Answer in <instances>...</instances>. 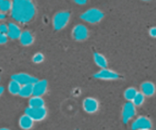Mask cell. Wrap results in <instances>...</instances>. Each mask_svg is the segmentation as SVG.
<instances>
[{
    "instance_id": "cell-3",
    "label": "cell",
    "mask_w": 156,
    "mask_h": 130,
    "mask_svg": "<svg viewBox=\"0 0 156 130\" xmlns=\"http://www.w3.org/2000/svg\"><path fill=\"white\" fill-rule=\"evenodd\" d=\"M70 13L69 12H58L53 18V27L56 31L64 29L69 23Z\"/></svg>"
},
{
    "instance_id": "cell-29",
    "label": "cell",
    "mask_w": 156,
    "mask_h": 130,
    "mask_svg": "<svg viewBox=\"0 0 156 130\" xmlns=\"http://www.w3.org/2000/svg\"><path fill=\"white\" fill-rule=\"evenodd\" d=\"M3 92H4V88L2 86H0V96L3 94Z\"/></svg>"
},
{
    "instance_id": "cell-7",
    "label": "cell",
    "mask_w": 156,
    "mask_h": 130,
    "mask_svg": "<svg viewBox=\"0 0 156 130\" xmlns=\"http://www.w3.org/2000/svg\"><path fill=\"white\" fill-rule=\"evenodd\" d=\"M89 36L87 28L83 25H76L72 30V37L76 41H83Z\"/></svg>"
},
{
    "instance_id": "cell-1",
    "label": "cell",
    "mask_w": 156,
    "mask_h": 130,
    "mask_svg": "<svg viewBox=\"0 0 156 130\" xmlns=\"http://www.w3.org/2000/svg\"><path fill=\"white\" fill-rule=\"evenodd\" d=\"M35 13V5L30 0H15L12 2L11 15L19 23H28L34 17Z\"/></svg>"
},
{
    "instance_id": "cell-12",
    "label": "cell",
    "mask_w": 156,
    "mask_h": 130,
    "mask_svg": "<svg viewBox=\"0 0 156 130\" xmlns=\"http://www.w3.org/2000/svg\"><path fill=\"white\" fill-rule=\"evenodd\" d=\"M22 30L19 28V25L15 23H9L8 25V33L7 36L12 40L19 39L22 34Z\"/></svg>"
},
{
    "instance_id": "cell-24",
    "label": "cell",
    "mask_w": 156,
    "mask_h": 130,
    "mask_svg": "<svg viewBox=\"0 0 156 130\" xmlns=\"http://www.w3.org/2000/svg\"><path fill=\"white\" fill-rule=\"evenodd\" d=\"M8 41V36L7 34H4L0 33V44H5Z\"/></svg>"
},
{
    "instance_id": "cell-9",
    "label": "cell",
    "mask_w": 156,
    "mask_h": 130,
    "mask_svg": "<svg viewBox=\"0 0 156 130\" xmlns=\"http://www.w3.org/2000/svg\"><path fill=\"white\" fill-rule=\"evenodd\" d=\"M151 120L148 117L144 116H140L136 118L134 122L132 124V129L133 130H143L150 129L151 128Z\"/></svg>"
},
{
    "instance_id": "cell-5",
    "label": "cell",
    "mask_w": 156,
    "mask_h": 130,
    "mask_svg": "<svg viewBox=\"0 0 156 130\" xmlns=\"http://www.w3.org/2000/svg\"><path fill=\"white\" fill-rule=\"evenodd\" d=\"M94 77L97 79L104 81H112L118 80L119 78V75L116 72L109 68H102L99 72H96L94 75Z\"/></svg>"
},
{
    "instance_id": "cell-25",
    "label": "cell",
    "mask_w": 156,
    "mask_h": 130,
    "mask_svg": "<svg viewBox=\"0 0 156 130\" xmlns=\"http://www.w3.org/2000/svg\"><path fill=\"white\" fill-rule=\"evenodd\" d=\"M0 33L7 34L8 33V25L5 24H0Z\"/></svg>"
},
{
    "instance_id": "cell-19",
    "label": "cell",
    "mask_w": 156,
    "mask_h": 130,
    "mask_svg": "<svg viewBox=\"0 0 156 130\" xmlns=\"http://www.w3.org/2000/svg\"><path fill=\"white\" fill-rule=\"evenodd\" d=\"M21 88H22V85H19L18 82H15V81L12 80L11 82L9 84V92L13 95H19V92H20Z\"/></svg>"
},
{
    "instance_id": "cell-2",
    "label": "cell",
    "mask_w": 156,
    "mask_h": 130,
    "mask_svg": "<svg viewBox=\"0 0 156 130\" xmlns=\"http://www.w3.org/2000/svg\"><path fill=\"white\" fill-rule=\"evenodd\" d=\"M104 17V14L98 8H90L80 15V18L90 24H97L101 22Z\"/></svg>"
},
{
    "instance_id": "cell-16",
    "label": "cell",
    "mask_w": 156,
    "mask_h": 130,
    "mask_svg": "<svg viewBox=\"0 0 156 130\" xmlns=\"http://www.w3.org/2000/svg\"><path fill=\"white\" fill-rule=\"evenodd\" d=\"M94 62L97 66L101 68H106L108 65V62L106 58L103 54L100 53H95L94 54Z\"/></svg>"
},
{
    "instance_id": "cell-18",
    "label": "cell",
    "mask_w": 156,
    "mask_h": 130,
    "mask_svg": "<svg viewBox=\"0 0 156 130\" xmlns=\"http://www.w3.org/2000/svg\"><path fill=\"white\" fill-rule=\"evenodd\" d=\"M19 95L24 98H31V96H33V85H27L22 86Z\"/></svg>"
},
{
    "instance_id": "cell-20",
    "label": "cell",
    "mask_w": 156,
    "mask_h": 130,
    "mask_svg": "<svg viewBox=\"0 0 156 130\" xmlns=\"http://www.w3.org/2000/svg\"><path fill=\"white\" fill-rule=\"evenodd\" d=\"M12 8V2L9 0H0V12L4 13L11 11Z\"/></svg>"
},
{
    "instance_id": "cell-30",
    "label": "cell",
    "mask_w": 156,
    "mask_h": 130,
    "mask_svg": "<svg viewBox=\"0 0 156 130\" xmlns=\"http://www.w3.org/2000/svg\"><path fill=\"white\" fill-rule=\"evenodd\" d=\"M0 130H10V129L8 128H0Z\"/></svg>"
},
{
    "instance_id": "cell-27",
    "label": "cell",
    "mask_w": 156,
    "mask_h": 130,
    "mask_svg": "<svg viewBox=\"0 0 156 130\" xmlns=\"http://www.w3.org/2000/svg\"><path fill=\"white\" fill-rule=\"evenodd\" d=\"M75 2H76V4H78V5H83L87 3V1L86 0H78V1H75Z\"/></svg>"
},
{
    "instance_id": "cell-31",
    "label": "cell",
    "mask_w": 156,
    "mask_h": 130,
    "mask_svg": "<svg viewBox=\"0 0 156 130\" xmlns=\"http://www.w3.org/2000/svg\"><path fill=\"white\" fill-rule=\"evenodd\" d=\"M143 130H151V129H143Z\"/></svg>"
},
{
    "instance_id": "cell-21",
    "label": "cell",
    "mask_w": 156,
    "mask_h": 130,
    "mask_svg": "<svg viewBox=\"0 0 156 130\" xmlns=\"http://www.w3.org/2000/svg\"><path fill=\"white\" fill-rule=\"evenodd\" d=\"M137 90L135 88L130 87V88H128L125 91V92H124V97H125V98L127 101H129V102H132L133 100L134 99L135 97H136V95H137Z\"/></svg>"
},
{
    "instance_id": "cell-6",
    "label": "cell",
    "mask_w": 156,
    "mask_h": 130,
    "mask_svg": "<svg viewBox=\"0 0 156 130\" xmlns=\"http://www.w3.org/2000/svg\"><path fill=\"white\" fill-rule=\"evenodd\" d=\"M12 80L18 82L20 85H34L37 81V78L27 73H16L12 75Z\"/></svg>"
},
{
    "instance_id": "cell-11",
    "label": "cell",
    "mask_w": 156,
    "mask_h": 130,
    "mask_svg": "<svg viewBox=\"0 0 156 130\" xmlns=\"http://www.w3.org/2000/svg\"><path fill=\"white\" fill-rule=\"evenodd\" d=\"M48 91V82L45 79L37 80L33 85V96L42 97Z\"/></svg>"
},
{
    "instance_id": "cell-28",
    "label": "cell",
    "mask_w": 156,
    "mask_h": 130,
    "mask_svg": "<svg viewBox=\"0 0 156 130\" xmlns=\"http://www.w3.org/2000/svg\"><path fill=\"white\" fill-rule=\"evenodd\" d=\"M5 18V15L4 14V13L0 12V21L4 20Z\"/></svg>"
},
{
    "instance_id": "cell-4",
    "label": "cell",
    "mask_w": 156,
    "mask_h": 130,
    "mask_svg": "<svg viewBox=\"0 0 156 130\" xmlns=\"http://www.w3.org/2000/svg\"><path fill=\"white\" fill-rule=\"evenodd\" d=\"M25 114L31 117L34 120V122H40V121L44 120L47 116V110L45 107L31 108L28 107L25 109Z\"/></svg>"
},
{
    "instance_id": "cell-10",
    "label": "cell",
    "mask_w": 156,
    "mask_h": 130,
    "mask_svg": "<svg viewBox=\"0 0 156 130\" xmlns=\"http://www.w3.org/2000/svg\"><path fill=\"white\" fill-rule=\"evenodd\" d=\"M83 108L87 113H95L99 110V102L97 99L87 97L83 101Z\"/></svg>"
},
{
    "instance_id": "cell-17",
    "label": "cell",
    "mask_w": 156,
    "mask_h": 130,
    "mask_svg": "<svg viewBox=\"0 0 156 130\" xmlns=\"http://www.w3.org/2000/svg\"><path fill=\"white\" fill-rule=\"evenodd\" d=\"M28 105L31 108H41L44 107V101L41 97L32 96L29 99Z\"/></svg>"
},
{
    "instance_id": "cell-14",
    "label": "cell",
    "mask_w": 156,
    "mask_h": 130,
    "mask_svg": "<svg viewBox=\"0 0 156 130\" xmlns=\"http://www.w3.org/2000/svg\"><path fill=\"white\" fill-rule=\"evenodd\" d=\"M19 126L24 130H29L34 125V120L26 114L22 115L19 120Z\"/></svg>"
},
{
    "instance_id": "cell-8",
    "label": "cell",
    "mask_w": 156,
    "mask_h": 130,
    "mask_svg": "<svg viewBox=\"0 0 156 130\" xmlns=\"http://www.w3.org/2000/svg\"><path fill=\"white\" fill-rule=\"evenodd\" d=\"M136 114V106L132 102L126 103L122 107V119L124 123H127L129 122Z\"/></svg>"
},
{
    "instance_id": "cell-26",
    "label": "cell",
    "mask_w": 156,
    "mask_h": 130,
    "mask_svg": "<svg viewBox=\"0 0 156 130\" xmlns=\"http://www.w3.org/2000/svg\"><path fill=\"white\" fill-rule=\"evenodd\" d=\"M149 34L151 37H156V27L151 28L149 31Z\"/></svg>"
},
{
    "instance_id": "cell-23",
    "label": "cell",
    "mask_w": 156,
    "mask_h": 130,
    "mask_svg": "<svg viewBox=\"0 0 156 130\" xmlns=\"http://www.w3.org/2000/svg\"><path fill=\"white\" fill-rule=\"evenodd\" d=\"M44 60V56L41 53H35L32 57V61L33 62H34V63H37V64L41 63Z\"/></svg>"
},
{
    "instance_id": "cell-22",
    "label": "cell",
    "mask_w": 156,
    "mask_h": 130,
    "mask_svg": "<svg viewBox=\"0 0 156 130\" xmlns=\"http://www.w3.org/2000/svg\"><path fill=\"white\" fill-rule=\"evenodd\" d=\"M145 95H144L142 92H138L137 95H136L134 99L132 101V103H133L136 107H139V106L142 105V104H143L144 101H145Z\"/></svg>"
},
{
    "instance_id": "cell-13",
    "label": "cell",
    "mask_w": 156,
    "mask_h": 130,
    "mask_svg": "<svg viewBox=\"0 0 156 130\" xmlns=\"http://www.w3.org/2000/svg\"><path fill=\"white\" fill-rule=\"evenodd\" d=\"M141 92L145 97H151L155 93V86L151 82H145L141 85Z\"/></svg>"
},
{
    "instance_id": "cell-15",
    "label": "cell",
    "mask_w": 156,
    "mask_h": 130,
    "mask_svg": "<svg viewBox=\"0 0 156 130\" xmlns=\"http://www.w3.org/2000/svg\"><path fill=\"white\" fill-rule=\"evenodd\" d=\"M20 43H22L23 46H30L34 43V36L33 34L30 32L29 31H25L22 33L21 37L19 38Z\"/></svg>"
}]
</instances>
